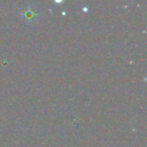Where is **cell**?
I'll list each match as a JSON object with an SVG mask.
<instances>
[{
  "label": "cell",
  "instance_id": "1",
  "mask_svg": "<svg viewBox=\"0 0 147 147\" xmlns=\"http://www.w3.org/2000/svg\"><path fill=\"white\" fill-rule=\"evenodd\" d=\"M20 16L25 22L28 24H32L38 21L40 13L36 7L32 5H28V6H24L20 12Z\"/></svg>",
  "mask_w": 147,
  "mask_h": 147
}]
</instances>
